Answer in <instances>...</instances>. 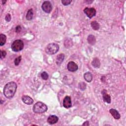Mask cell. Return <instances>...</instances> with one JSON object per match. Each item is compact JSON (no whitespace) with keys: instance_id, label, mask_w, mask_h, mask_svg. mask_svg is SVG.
Listing matches in <instances>:
<instances>
[{"instance_id":"cell-3","label":"cell","mask_w":126,"mask_h":126,"mask_svg":"<svg viewBox=\"0 0 126 126\" xmlns=\"http://www.w3.org/2000/svg\"><path fill=\"white\" fill-rule=\"evenodd\" d=\"M59 50V46L57 44L55 43H49L48 45L45 48V52L49 55L55 54L57 53Z\"/></svg>"},{"instance_id":"cell-15","label":"cell","mask_w":126,"mask_h":126,"mask_svg":"<svg viewBox=\"0 0 126 126\" xmlns=\"http://www.w3.org/2000/svg\"><path fill=\"white\" fill-rule=\"evenodd\" d=\"M87 40H88V43H89L91 45H94L96 42V37H94V36L92 35H89V36H88Z\"/></svg>"},{"instance_id":"cell-16","label":"cell","mask_w":126,"mask_h":126,"mask_svg":"<svg viewBox=\"0 0 126 126\" xmlns=\"http://www.w3.org/2000/svg\"><path fill=\"white\" fill-rule=\"evenodd\" d=\"M33 16H34V12H33V10L32 9H29L26 14V19L27 20L30 21L33 19Z\"/></svg>"},{"instance_id":"cell-24","label":"cell","mask_w":126,"mask_h":126,"mask_svg":"<svg viewBox=\"0 0 126 126\" xmlns=\"http://www.w3.org/2000/svg\"><path fill=\"white\" fill-rule=\"evenodd\" d=\"M6 55H7V52H6V51H4V50L1 51V59H3L4 58H5Z\"/></svg>"},{"instance_id":"cell-7","label":"cell","mask_w":126,"mask_h":126,"mask_svg":"<svg viewBox=\"0 0 126 126\" xmlns=\"http://www.w3.org/2000/svg\"><path fill=\"white\" fill-rule=\"evenodd\" d=\"M67 68L70 72H74L77 71L78 67L74 62L71 61L68 63L67 65Z\"/></svg>"},{"instance_id":"cell-11","label":"cell","mask_w":126,"mask_h":126,"mask_svg":"<svg viewBox=\"0 0 126 126\" xmlns=\"http://www.w3.org/2000/svg\"><path fill=\"white\" fill-rule=\"evenodd\" d=\"M58 117L55 115H50L47 119V122L50 125L56 124L58 121Z\"/></svg>"},{"instance_id":"cell-18","label":"cell","mask_w":126,"mask_h":126,"mask_svg":"<svg viewBox=\"0 0 126 126\" xmlns=\"http://www.w3.org/2000/svg\"><path fill=\"white\" fill-rule=\"evenodd\" d=\"M0 45L3 46L4 45L6 42V40H7V36H5V35L1 34L0 35Z\"/></svg>"},{"instance_id":"cell-25","label":"cell","mask_w":126,"mask_h":126,"mask_svg":"<svg viewBox=\"0 0 126 126\" xmlns=\"http://www.w3.org/2000/svg\"><path fill=\"white\" fill-rule=\"evenodd\" d=\"M5 19L6 20V21L7 22H10L11 19V15L10 14H8L7 15H6L5 16Z\"/></svg>"},{"instance_id":"cell-23","label":"cell","mask_w":126,"mask_h":126,"mask_svg":"<svg viewBox=\"0 0 126 126\" xmlns=\"http://www.w3.org/2000/svg\"><path fill=\"white\" fill-rule=\"evenodd\" d=\"M72 0H63V1H61L63 4L64 5H69L72 3Z\"/></svg>"},{"instance_id":"cell-28","label":"cell","mask_w":126,"mask_h":126,"mask_svg":"<svg viewBox=\"0 0 126 126\" xmlns=\"http://www.w3.org/2000/svg\"><path fill=\"white\" fill-rule=\"evenodd\" d=\"M6 2H7V1H2V4H5V3Z\"/></svg>"},{"instance_id":"cell-9","label":"cell","mask_w":126,"mask_h":126,"mask_svg":"<svg viewBox=\"0 0 126 126\" xmlns=\"http://www.w3.org/2000/svg\"><path fill=\"white\" fill-rule=\"evenodd\" d=\"M22 102L26 104L31 105L34 103V100L33 99L28 96H24L22 97Z\"/></svg>"},{"instance_id":"cell-6","label":"cell","mask_w":126,"mask_h":126,"mask_svg":"<svg viewBox=\"0 0 126 126\" xmlns=\"http://www.w3.org/2000/svg\"><path fill=\"white\" fill-rule=\"evenodd\" d=\"M84 13L86 14V15L89 18H92L94 16H95L96 14V10L93 8H86L84 9Z\"/></svg>"},{"instance_id":"cell-27","label":"cell","mask_w":126,"mask_h":126,"mask_svg":"<svg viewBox=\"0 0 126 126\" xmlns=\"http://www.w3.org/2000/svg\"><path fill=\"white\" fill-rule=\"evenodd\" d=\"M83 125H84V126H89V122H88V121L85 122L84 124H83Z\"/></svg>"},{"instance_id":"cell-5","label":"cell","mask_w":126,"mask_h":126,"mask_svg":"<svg viewBox=\"0 0 126 126\" xmlns=\"http://www.w3.org/2000/svg\"><path fill=\"white\" fill-rule=\"evenodd\" d=\"M41 8L42 10L45 13L49 14L52 9V5L50 2L45 1L41 5Z\"/></svg>"},{"instance_id":"cell-20","label":"cell","mask_w":126,"mask_h":126,"mask_svg":"<svg viewBox=\"0 0 126 126\" xmlns=\"http://www.w3.org/2000/svg\"><path fill=\"white\" fill-rule=\"evenodd\" d=\"M41 78L43 79V80H47L48 78V74L47 72H43L41 74Z\"/></svg>"},{"instance_id":"cell-1","label":"cell","mask_w":126,"mask_h":126,"mask_svg":"<svg viewBox=\"0 0 126 126\" xmlns=\"http://www.w3.org/2000/svg\"><path fill=\"white\" fill-rule=\"evenodd\" d=\"M17 89V85L14 82H10L6 84L4 89V96L8 99L13 98L16 93Z\"/></svg>"},{"instance_id":"cell-13","label":"cell","mask_w":126,"mask_h":126,"mask_svg":"<svg viewBox=\"0 0 126 126\" xmlns=\"http://www.w3.org/2000/svg\"><path fill=\"white\" fill-rule=\"evenodd\" d=\"M65 58V55L63 54H60L58 55L57 57V59H56V63L58 66H60L62 62L64 61Z\"/></svg>"},{"instance_id":"cell-8","label":"cell","mask_w":126,"mask_h":126,"mask_svg":"<svg viewBox=\"0 0 126 126\" xmlns=\"http://www.w3.org/2000/svg\"><path fill=\"white\" fill-rule=\"evenodd\" d=\"M63 106L66 108H69L72 107V104L71 98L70 96H66L63 100Z\"/></svg>"},{"instance_id":"cell-21","label":"cell","mask_w":126,"mask_h":126,"mask_svg":"<svg viewBox=\"0 0 126 126\" xmlns=\"http://www.w3.org/2000/svg\"><path fill=\"white\" fill-rule=\"evenodd\" d=\"M21 56H19L17 58H16L14 60V64L15 66H18L20 62L21 61Z\"/></svg>"},{"instance_id":"cell-17","label":"cell","mask_w":126,"mask_h":126,"mask_svg":"<svg viewBox=\"0 0 126 126\" xmlns=\"http://www.w3.org/2000/svg\"><path fill=\"white\" fill-rule=\"evenodd\" d=\"M92 66L94 68H99L100 67V61L97 58L94 59L92 62Z\"/></svg>"},{"instance_id":"cell-10","label":"cell","mask_w":126,"mask_h":126,"mask_svg":"<svg viewBox=\"0 0 126 126\" xmlns=\"http://www.w3.org/2000/svg\"><path fill=\"white\" fill-rule=\"evenodd\" d=\"M103 98L104 101L108 104L111 103V97L109 94L107 93V91L105 90H104L102 92Z\"/></svg>"},{"instance_id":"cell-12","label":"cell","mask_w":126,"mask_h":126,"mask_svg":"<svg viewBox=\"0 0 126 126\" xmlns=\"http://www.w3.org/2000/svg\"><path fill=\"white\" fill-rule=\"evenodd\" d=\"M109 112L110 113V114L112 115V116L113 117V118L116 120L119 119L121 117L120 113L115 109H113V108L110 109L109 110Z\"/></svg>"},{"instance_id":"cell-2","label":"cell","mask_w":126,"mask_h":126,"mask_svg":"<svg viewBox=\"0 0 126 126\" xmlns=\"http://www.w3.org/2000/svg\"><path fill=\"white\" fill-rule=\"evenodd\" d=\"M47 106L46 104L41 102L36 103L33 106V111L35 113H43L47 110Z\"/></svg>"},{"instance_id":"cell-19","label":"cell","mask_w":126,"mask_h":126,"mask_svg":"<svg viewBox=\"0 0 126 126\" xmlns=\"http://www.w3.org/2000/svg\"><path fill=\"white\" fill-rule=\"evenodd\" d=\"M91 25L92 28L94 30H98L99 28V25L97 21H92L91 23Z\"/></svg>"},{"instance_id":"cell-22","label":"cell","mask_w":126,"mask_h":126,"mask_svg":"<svg viewBox=\"0 0 126 126\" xmlns=\"http://www.w3.org/2000/svg\"><path fill=\"white\" fill-rule=\"evenodd\" d=\"M79 87L81 90L84 91L86 88V84L84 82H81L79 84Z\"/></svg>"},{"instance_id":"cell-26","label":"cell","mask_w":126,"mask_h":126,"mask_svg":"<svg viewBox=\"0 0 126 126\" xmlns=\"http://www.w3.org/2000/svg\"><path fill=\"white\" fill-rule=\"evenodd\" d=\"M21 31V27L20 26H17L16 27L15 29V31L16 33H20Z\"/></svg>"},{"instance_id":"cell-4","label":"cell","mask_w":126,"mask_h":126,"mask_svg":"<svg viewBox=\"0 0 126 126\" xmlns=\"http://www.w3.org/2000/svg\"><path fill=\"white\" fill-rule=\"evenodd\" d=\"M24 46V44L20 40H17L13 42L11 45V49L14 52H19L22 50Z\"/></svg>"},{"instance_id":"cell-14","label":"cell","mask_w":126,"mask_h":126,"mask_svg":"<svg viewBox=\"0 0 126 126\" xmlns=\"http://www.w3.org/2000/svg\"><path fill=\"white\" fill-rule=\"evenodd\" d=\"M84 78L85 80L88 82H90L92 81V79H93V76L91 72H86L84 74Z\"/></svg>"}]
</instances>
